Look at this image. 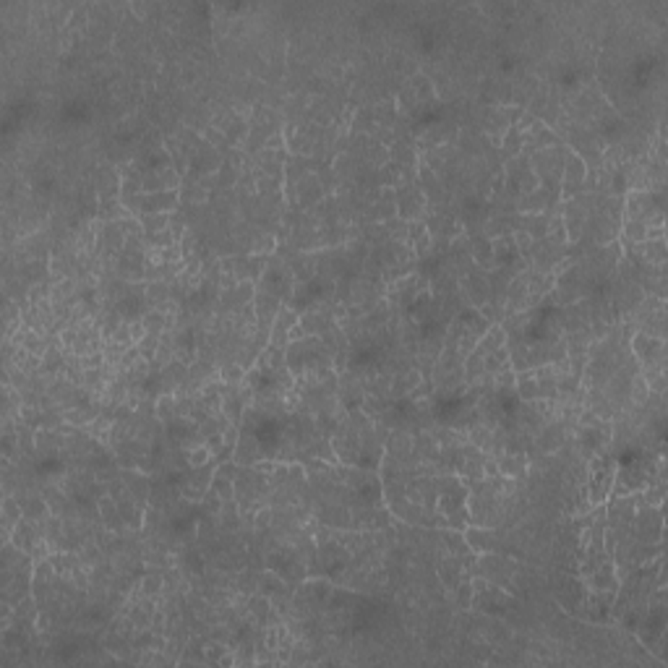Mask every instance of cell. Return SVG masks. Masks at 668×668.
Returning <instances> with one entry per match:
<instances>
[{
    "label": "cell",
    "mask_w": 668,
    "mask_h": 668,
    "mask_svg": "<svg viewBox=\"0 0 668 668\" xmlns=\"http://www.w3.org/2000/svg\"><path fill=\"white\" fill-rule=\"evenodd\" d=\"M303 340H308V332L300 326V321L298 324H293V329L287 332V345L290 342H303Z\"/></svg>",
    "instance_id": "obj_17"
},
{
    "label": "cell",
    "mask_w": 668,
    "mask_h": 668,
    "mask_svg": "<svg viewBox=\"0 0 668 668\" xmlns=\"http://www.w3.org/2000/svg\"><path fill=\"white\" fill-rule=\"evenodd\" d=\"M616 470H619V459L608 454V452H598L592 454V459H587L585 473V496L592 506H606L611 499L613 483H616Z\"/></svg>",
    "instance_id": "obj_1"
},
{
    "label": "cell",
    "mask_w": 668,
    "mask_h": 668,
    "mask_svg": "<svg viewBox=\"0 0 668 668\" xmlns=\"http://www.w3.org/2000/svg\"><path fill=\"white\" fill-rule=\"evenodd\" d=\"M512 243H515V249H517V253L520 256H530L533 253V249H535V238L527 232L522 225L520 228H515L512 230Z\"/></svg>",
    "instance_id": "obj_15"
},
{
    "label": "cell",
    "mask_w": 668,
    "mask_h": 668,
    "mask_svg": "<svg viewBox=\"0 0 668 668\" xmlns=\"http://www.w3.org/2000/svg\"><path fill=\"white\" fill-rule=\"evenodd\" d=\"M515 389L520 391V397H522L525 402H538V400H541V387H538V379H535L533 368H527V371H517Z\"/></svg>",
    "instance_id": "obj_8"
},
{
    "label": "cell",
    "mask_w": 668,
    "mask_h": 668,
    "mask_svg": "<svg viewBox=\"0 0 668 668\" xmlns=\"http://www.w3.org/2000/svg\"><path fill=\"white\" fill-rule=\"evenodd\" d=\"M154 418L165 420V423L178 418V394L175 391H162L154 400Z\"/></svg>",
    "instance_id": "obj_10"
},
{
    "label": "cell",
    "mask_w": 668,
    "mask_h": 668,
    "mask_svg": "<svg viewBox=\"0 0 668 668\" xmlns=\"http://www.w3.org/2000/svg\"><path fill=\"white\" fill-rule=\"evenodd\" d=\"M423 382H426V379H423V371H420V368H410V371H405L400 376V387H397V391H400V394H412Z\"/></svg>",
    "instance_id": "obj_16"
},
{
    "label": "cell",
    "mask_w": 668,
    "mask_h": 668,
    "mask_svg": "<svg viewBox=\"0 0 668 668\" xmlns=\"http://www.w3.org/2000/svg\"><path fill=\"white\" fill-rule=\"evenodd\" d=\"M645 269H663L666 267V240H642L629 251Z\"/></svg>",
    "instance_id": "obj_4"
},
{
    "label": "cell",
    "mask_w": 668,
    "mask_h": 668,
    "mask_svg": "<svg viewBox=\"0 0 668 668\" xmlns=\"http://www.w3.org/2000/svg\"><path fill=\"white\" fill-rule=\"evenodd\" d=\"M139 222H141L144 235H157V232L170 230L172 214H139Z\"/></svg>",
    "instance_id": "obj_11"
},
{
    "label": "cell",
    "mask_w": 668,
    "mask_h": 668,
    "mask_svg": "<svg viewBox=\"0 0 668 668\" xmlns=\"http://www.w3.org/2000/svg\"><path fill=\"white\" fill-rule=\"evenodd\" d=\"M496 459H499V473L504 478H512V480L522 478V473H525L527 468V457L522 452H501Z\"/></svg>",
    "instance_id": "obj_7"
},
{
    "label": "cell",
    "mask_w": 668,
    "mask_h": 668,
    "mask_svg": "<svg viewBox=\"0 0 668 668\" xmlns=\"http://www.w3.org/2000/svg\"><path fill=\"white\" fill-rule=\"evenodd\" d=\"M629 353L634 355V361L640 363V368H658V366H663L666 340L653 337L648 332H634L629 337Z\"/></svg>",
    "instance_id": "obj_2"
},
{
    "label": "cell",
    "mask_w": 668,
    "mask_h": 668,
    "mask_svg": "<svg viewBox=\"0 0 668 668\" xmlns=\"http://www.w3.org/2000/svg\"><path fill=\"white\" fill-rule=\"evenodd\" d=\"M211 452L207 449V444L201 441V444H193L191 449H188V454H186V468L188 470H199V468H207L211 462Z\"/></svg>",
    "instance_id": "obj_13"
},
{
    "label": "cell",
    "mask_w": 668,
    "mask_h": 668,
    "mask_svg": "<svg viewBox=\"0 0 668 668\" xmlns=\"http://www.w3.org/2000/svg\"><path fill=\"white\" fill-rule=\"evenodd\" d=\"M128 11L131 13H136V19L139 21H146V16H149V6H144V3H128Z\"/></svg>",
    "instance_id": "obj_18"
},
{
    "label": "cell",
    "mask_w": 668,
    "mask_h": 668,
    "mask_svg": "<svg viewBox=\"0 0 668 668\" xmlns=\"http://www.w3.org/2000/svg\"><path fill=\"white\" fill-rule=\"evenodd\" d=\"M363 157H366V162L368 165H376L379 170H382L384 165L391 162V152L389 146L384 141H379V139H371V141L363 146Z\"/></svg>",
    "instance_id": "obj_9"
},
{
    "label": "cell",
    "mask_w": 668,
    "mask_h": 668,
    "mask_svg": "<svg viewBox=\"0 0 668 668\" xmlns=\"http://www.w3.org/2000/svg\"><path fill=\"white\" fill-rule=\"evenodd\" d=\"M462 541L470 548L473 556L480 554H494L499 551V541H496V530L486 525H468L462 530Z\"/></svg>",
    "instance_id": "obj_3"
},
{
    "label": "cell",
    "mask_w": 668,
    "mask_h": 668,
    "mask_svg": "<svg viewBox=\"0 0 668 668\" xmlns=\"http://www.w3.org/2000/svg\"><path fill=\"white\" fill-rule=\"evenodd\" d=\"M217 373H220V382L225 384V387H243L246 376H249V371H246L238 361L230 363V366H222Z\"/></svg>",
    "instance_id": "obj_14"
},
{
    "label": "cell",
    "mask_w": 668,
    "mask_h": 668,
    "mask_svg": "<svg viewBox=\"0 0 668 668\" xmlns=\"http://www.w3.org/2000/svg\"><path fill=\"white\" fill-rule=\"evenodd\" d=\"M19 501H21L24 520H32V522H45V520L53 515V509H50L45 494H27V496H19Z\"/></svg>",
    "instance_id": "obj_5"
},
{
    "label": "cell",
    "mask_w": 668,
    "mask_h": 668,
    "mask_svg": "<svg viewBox=\"0 0 668 668\" xmlns=\"http://www.w3.org/2000/svg\"><path fill=\"white\" fill-rule=\"evenodd\" d=\"M525 144H527V139H525V134L517 128V125H509L504 131V136H501V144H499V149L504 152V160L509 162V160H517L520 154L525 152Z\"/></svg>",
    "instance_id": "obj_6"
},
{
    "label": "cell",
    "mask_w": 668,
    "mask_h": 668,
    "mask_svg": "<svg viewBox=\"0 0 668 668\" xmlns=\"http://www.w3.org/2000/svg\"><path fill=\"white\" fill-rule=\"evenodd\" d=\"M277 251V235L274 232H261V235H256V238L251 240V256H264L269 258L272 253Z\"/></svg>",
    "instance_id": "obj_12"
}]
</instances>
